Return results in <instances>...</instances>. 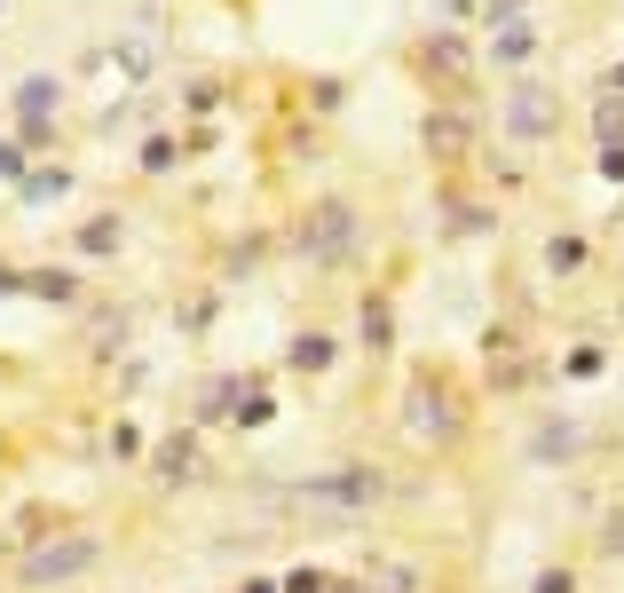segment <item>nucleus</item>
<instances>
[{"label":"nucleus","mask_w":624,"mask_h":593,"mask_svg":"<svg viewBox=\"0 0 624 593\" xmlns=\"http://www.w3.org/2000/svg\"><path fill=\"white\" fill-rule=\"evenodd\" d=\"M293 364H301V372H316V364H332V341H324V332H309V341L293 349Z\"/></svg>","instance_id":"9"},{"label":"nucleus","mask_w":624,"mask_h":593,"mask_svg":"<svg viewBox=\"0 0 624 593\" xmlns=\"http://www.w3.org/2000/svg\"><path fill=\"white\" fill-rule=\"evenodd\" d=\"M569 444H577L569 428H546V436H538V451H546V459H569Z\"/></svg>","instance_id":"12"},{"label":"nucleus","mask_w":624,"mask_h":593,"mask_svg":"<svg viewBox=\"0 0 624 593\" xmlns=\"http://www.w3.org/2000/svg\"><path fill=\"white\" fill-rule=\"evenodd\" d=\"M506 127L521 143H546L554 135V96L538 88V79H514V96H506Z\"/></svg>","instance_id":"2"},{"label":"nucleus","mask_w":624,"mask_h":593,"mask_svg":"<svg viewBox=\"0 0 624 593\" xmlns=\"http://www.w3.org/2000/svg\"><path fill=\"white\" fill-rule=\"evenodd\" d=\"M158 475H166V483H183V475H191V436H174V444L158 451Z\"/></svg>","instance_id":"7"},{"label":"nucleus","mask_w":624,"mask_h":593,"mask_svg":"<svg viewBox=\"0 0 624 593\" xmlns=\"http://www.w3.org/2000/svg\"><path fill=\"white\" fill-rule=\"evenodd\" d=\"M285 593H316V570H293V585Z\"/></svg>","instance_id":"14"},{"label":"nucleus","mask_w":624,"mask_h":593,"mask_svg":"<svg viewBox=\"0 0 624 593\" xmlns=\"http://www.w3.org/2000/svg\"><path fill=\"white\" fill-rule=\"evenodd\" d=\"M348 245H355V214H348V206H316V222H309V262H348Z\"/></svg>","instance_id":"3"},{"label":"nucleus","mask_w":624,"mask_h":593,"mask_svg":"<svg viewBox=\"0 0 624 593\" xmlns=\"http://www.w3.org/2000/svg\"><path fill=\"white\" fill-rule=\"evenodd\" d=\"M546 270H554V278L585 270V237H554V245H546Z\"/></svg>","instance_id":"6"},{"label":"nucleus","mask_w":624,"mask_h":593,"mask_svg":"<svg viewBox=\"0 0 624 593\" xmlns=\"http://www.w3.org/2000/svg\"><path fill=\"white\" fill-rule=\"evenodd\" d=\"M538 593H569V570H546V577H538Z\"/></svg>","instance_id":"13"},{"label":"nucleus","mask_w":624,"mask_h":593,"mask_svg":"<svg viewBox=\"0 0 624 593\" xmlns=\"http://www.w3.org/2000/svg\"><path fill=\"white\" fill-rule=\"evenodd\" d=\"M79 245H87V253H111V245H119V222H111V214H104V222H87Z\"/></svg>","instance_id":"8"},{"label":"nucleus","mask_w":624,"mask_h":593,"mask_svg":"<svg viewBox=\"0 0 624 593\" xmlns=\"http://www.w3.org/2000/svg\"><path fill=\"white\" fill-rule=\"evenodd\" d=\"M96 554H104L96 538H56L48 554H32V562H25V585H32V593H48V585H64V577H79V570H96Z\"/></svg>","instance_id":"1"},{"label":"nucleus","mask_w":624,"mask_h":593,"mask_svg":"<svg viewBox=\"0 0 624 593\" xmlns=\"http://www.w3.org/2000/svg\"><path fill=\"white\" fill-rule=\"evenodd\" d=\"M64 191H71V175H40V183H25L32 206H48V198H64Z\"/></svg>","instance_id":"10"},{"label":"nucleus","mask_w":624,"mask_h":593,"mask_svg":"<svg viewBox=\"0 0 624 593\" xmlns=\"http://www.w3.org/2000/svg\"><path fill=\"white\" fill-rule=\"evenodd\" d=\"M48 104H56V79H48V71L17 88V111H25V119H48Z\"/></svg>","instance_id":"4"},{"label":"nucleus","mask_w":624,"mask_h":593,"mask_svg":"<svg viewBox=\"0 0 624 593\" xmlns=\"http://www.w3.org/2000/svg\"><path fill=\"white\" fill-rule=\"evenodd\" d=\"M40 293H48V301H71V293H79V285H71V278H64V270H40Z\"/></svg>","instance_id":"11"},{"label":"nucleus","mask_w":624,"mask_h":593,"mask_svg":"<svg viewBox=\"0 0 624 593\" xmlns=\"http://www.w3.org/2000/svg\"><path fill=\"white\" fill-rule=\"evenodd\" d=\"M388 341H396V317H388V301L372 293V301H364V349H388Z\"/></svg>","instance_id":"5"}]
</instances>
